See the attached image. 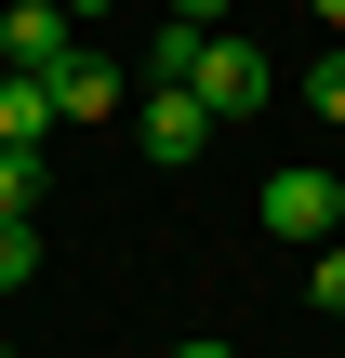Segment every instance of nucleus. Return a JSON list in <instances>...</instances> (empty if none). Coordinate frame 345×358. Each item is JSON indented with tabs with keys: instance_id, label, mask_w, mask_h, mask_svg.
Returning <instances> with one entry per match:
<instances>
[{
	"instance_id": "obj_1",
	"label": "nucleus",
	"mask_w": 345,
	"mask_h": 358,
	"mask_svg": "<svg viewBox=\"0 0 345 358\" xmlns=\"http://www.w3.org/2000/svg\"><path fill=\"white\" fill-rule=\"evenodd\" d=\"M133 146H146L160 173H186V159L213 146V106H199V80H146V106H133Z\"/></svg>"
},
{
	"instance_id": "obj_2",
	"label": "nucleus",
	"mask_w": 345,
	"mask_h": 358,
	"mask_svg": "<svg viewBox=\"0 0 345 358\" xmlns=\"http://www.w3.org/2000/svg\"><path fill=\"white\" fill-rule=\"evenodd\" d=\"M186 80H199V106H213V120H253V106L279 93V66H266L253 40H226V27L199 40V66H186Z\"/></svg>"
},
{
	"instance_id": "obj_3",
	"label": "nucleus",
	"mask_w": 345,
	"mask_h": 358,
	"mask_svg": "<svg viewBox=\"0 0 345 358\" xmlns=\"http://www.w3.org/2000/svg\"><path fill=\"white\" fill-rule=\"evenodd\" d=\"M266 239H306V252L345 239V186H332V173H306V159H293V173H266Z\"/></svg>"
},
{
	"instance_id": "obj_4",
	"label": "nucleus",
	"mask_w": 345,
	"mask_h": 358,
	"mask_svg": "<svg viewBox=\"0 0 345 358\" xmlns=\"http://www.w3.org/2000/svg\"><path fill=\"white\" fill-rule=\"evenodd\" d=\"M40 93H53V133H80V120H120V106H133V93H120V66H106V53H80V40L40 66Z\"/></svg>"
},
{
	"instance_id": "obj_5",
	"label": "nucleus",
	"mask_w": 345,
	"mask_h": 358,
	"mask_svg": "<svg viewBox=\"0 0 345 358\" xmlns=\"http://www.w3.org/2000/svg\"><path fill=\"white\" fill-rule=\"evenodd\" d=\"M66 53V0H13L0 13V66H53Z\"/></svg>"
},
{
	"instance_id": "obj_6",
	"label": "nucleus",
	"mask_w": 345,
	"mask_h": 358,
	"mask_svg": "<svg viewBox=\"0 0 345 358\" xmlns=\"http://www.w3.org/2000/svg\"><path fill=\"white\" fill-rule=\"evenodd\" d=\"M53 133V93H40V66H0V146H40Z\"/></svg>"
},
{
	"instance_id": "obj_7",
	"label": "nucleus",
	"mask_w": 345,
	"mask_h": 358,
	"mask_svg": "<svg viewBox=\"0 0 345 358\" xmlns=\"http://www.w3.org/2000/svg\"><path fill=\"white\" fill-rule=\"evenodd\" d=\"M40 279V213H0V292Z\"/></svg>"
},
{
	"instance_id": "obj_8",
	"label": "nucleus",
	"mask_w": 345,
	"mask_h": 358,
	"mask_svg": "<svg viewBox=\"0 0 345 358\" xmlns=\"http://www.w3.org/2000/svg\"><path fill=\"white\" fill-rule=\"evenodd\" d=\"M199 40H213V27H173V13H160V40H146V80H186V66H199Z\"/></svg>"
},
{
	"instance_id": "obj_9",
	"label": "nucleus",
	"mask_w": 345,
	"mask_h": 358,
	"mask_svg": "<svg viewBox=\"0 0 345 358\" xmlns=\"http://www.w3.org/2000/svg\"><path fill=\"white\" fill-rule=\"evenodd\" d=\"M0 213H40V146H0Z\"/></svg>"
},
{
	"instance_id": "obj_10",
	"label": "nucleus",
	"mask_w": 345,
	"mask_h": 358,
	"mask_svg": "<svg viewBox=\"0 0 345 358\" xmlns=\"http://www.w3.org/2000/svg\"><path fill=\"white\" fill-rule=\"evenodd\" d=\"M306 106H319V120H332V133H345V40H332V53H319V66H306Z\"/></svg>"
},
{
	"instance_id": "obj_11",
	"label": "nucleus",
	"mask_w": 345,
	"mask_h": 358,
	"mask_svg": "<svg viewBox=\"0 0 345 358\" xmlns=\"http://www.w3.org/2000/svg\"><path fill=\"white\" fill-rule=\"evenodd\" d=\"M306 306H319V319H345V252H319V266H306Z\"/></svg>"
},
{
	"instance_id": "obj_12",
	"label": "nucleus",
	"mask_w": 345,
	"mask_h": 358,
	"mask_svg": "<svg viewBox=\"0 0 345 358\" xmlns=\"http://www.w3.org/2000/svg\"><path fill=\"white\" fill-rule=\"evenodd\" d=\"M160 13H173V27H226V0H160Z\"/></svg>"
},
{
	"instance_id": "obj_13",
	"label": "nucleus",
	"mask_w": 345,
	"mask_h": 358,
	"mask_svg": "<svg viewBox=\"0 0 345 358\" xmlns=\"http://www.w3.org/2000/svg\"><path fill=\"white\" fill-rule=\"evenodd\" d=\"M93 13H106V0H66V27H93Z\"/></svg>"
},
{
	"instance_id": "obj_14",
	"label": "nucleus",
	"mask_w": 345,
	"mask_h": 358,
	"mask_svg": "<svg viewBox=\"0 0 345 358\" xmlns=\"http://www.w3.org/2000/svg\"><path fill=\"white\" fill-rule=\"evenodd\" d=\"M306 13H319V27H345V0H306Z\"/></svg>"
},
{
	"instance_id": "obj_15",
	"label": "nucleus",
	"mask_w": 345,
	"mask_h": 358,
	"mask_svg": "<svg viewBox=\"0 0 345 358\" xmlns=\"http://www.w3.org/2000/svg\"><path fill=\"white\" fill-rule=\"evenodd\" d=\"M173 358H239V345H173Z\"/></svg>"
},
{
	"instance_id": "obj_16",
	"label": "nucleus",
	"mask_w": 345,
	"mask_h": 358,
	"mask_svg": "<svg viewBox=\"0 0 345 358\" xmlns=\"http://www.w3.org/2000/svg\"><path fill=\"white\" fill-rule=\"evenodd\" d=\"M0 358H13V345H0Z\"/></svg>"
}]
</instances>
